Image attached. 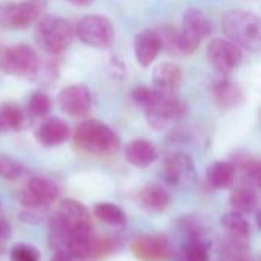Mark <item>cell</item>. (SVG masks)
Listing matches in <instances>:
<instances>
[{
  "label": "cell",
  "mask_w": 261,
  "mask_h": 261,
  "mask_svg": "<svg viewBox=\"0 0 261 261\" xmlns=\"http://www.w3.org/2000/svg\"><path fill=\"white\" fill-rule=\"evenodd\" d=\"M73 142L80 150L95 156H110L116 153L121 145L118 135L109 125L96 119L81 122L75 130Z\"/></svg>",
  "instance_id": "cell-1"
},
{
  "label": "cell",
  "mask_w": 261,
  "mask_h": 261,
  "mask_svg": "<svg viewBox=\"0 0 261 261\" xmlns=\"http://www.w3.org/2000/svg\"><path fill=\"white\" fill-rule=\"evenodd\" d=\"M223 31L232 43L251 52L261 47L260 20L249 11H229L223 17Z\"/></svg>",
  "instance_id": "cell-2"
},
{
  "label": "cell",
  "mask_w": 261,
  "mask_h": 261,
  "mask_svg": "<svg viewBox=\"0 0 261 261\" xmlns=\"http://www.w3.org/2000/svg\"><path fill=\"white\" fill-rule=\"evenodd\" d=\"M35 40L49 54H61L73 40V29L69 21L60 17H41L35 29Z\"/></svg>",
  "instance_id": "cell-3"
},
{
  "label": "cell",
  "mask_w": 261,
  "mask_h": 261,
  "mask_svg": "<svg viewBox=\"0 0 261 261\" xmlns=\"http://www.w3.org/2000/svg\"><path fill=\"white\" fill-rule=\"evenodd\" d=\"M41 69V60L35 49L17 44L0 50V70L12 76H32Z\"/></svg>",
  "instance_id": "cell-4"
},
{
  "label": "cell",
  "mask_w": 261,
  "mask_h": 261,
  "mask_svg": "<svg viewBox=\"0 0 261 261\" xmlns=\"http://www.w3.org/2000/svg\"><path fill=\"white\" fill-rule=\"evenodd\" d=\"M47 9V0H23L0 5V26L23 29L38 21Z\"/></svg>",
  "instance_id": "cell-5"
},
{
  "label": "cell",
  "mask_w": 261,
  "mask_h": 261,
  "mask_svg": "<svg viewBox=\"0 0 261 261\" xmlns=\"http://www.w3.org/2000/svg\"><path fill=\"white\" fill-rule=\"evenodd\" d=\"M54 219L58 222L61 229L66 232L67 240L70 237L89 236L92 234V219L87 208L73 199H66L60 202L57 214Z\"/></svg>",
  "instance_id": "cell-6"
},
{
  "label": "cell",
  "mask_w": 261,
  "mask_h": 261,
  "mask_svg": "<svg viewBox=\"0 0 261 261\" xmlns=\"http://www.w3.org/2000/svg\"><path fill=\"white\" fill-rule=\"evenodd\" d=\"M211 21L210 18L196 8H190L184 14L182 31L180 35V52L191 54L194 52L200 43L211 35Z\"/></svg>",
  "instance_id": "cell-7"
},
{
  "label": "cell",
  "mask_w": 261,
  "mask_h": 261,
  "mask_svg": "<svg viewBox=\"0 0 261 261\" xmlns=\"http://www.w3.org/2000/svg\"><path fill=\"white\" fill-rule=\"evenodd\" d=\"M76 37L87 46L109 49L115 41V31L109 18L102 15H86L76 26Z\"/></svg>",
  "instance_id": "cell-8"
},
{
  "label": "cell",
  "mask_w": 261,
  "mask_h": 261,
  "mask_svg": "<svg viewBox=\"0 0 261 261\" xmlns=\"http://www.w3.org/2000/svg\"><path fill=\"white\" fill-rule=\"evenodd\" d=\"M162 179L177 188H190L197 179L193 159L184 153H173L167 156L161 167Z\"/></svg>",
  "instance_id": "cell-9"
},
{
  "label": "cell",
  "mask_w": 261,
  "mask_h": 261,
  "mask_svg": "<svg viewBox=\"0 0 261 261\" xmlns=\"http://www.w3.org/2000/svg\"><path fill=\"white\" fill-rule=\"evenodd\" d=\"M60 188L49 179L34 177L20 191L18 200L24 210H47V206L58 197Z\"/></svg>",
  "instance_id": "cell-10"
},
{
  "label": "cell",
  "mask_w": 261,
  "mask_h": 261,
  "mask_svg": "<svg viewBox=\"0 0 261 261\" xmlns=\"http://www.w3.org/2000/svg\"><path fill=\"white\" fill-rule=\"evenodd\" d=\"M242 58L240 47L231 40L216 38L208 44V60L211 66L223 75L236 70L240 66Z\"/></svg>",
  "instance_id": "cell-11"
},
{
  "label": "cell",
  "mask_w": 261,
  "mask_h": 261,
  "mask_svg": "<svg viewBox=\"0 0 261 261\" xmlns=\"http://www.w3.org/2000/svg\"><path fill=\"white\" fill-rule=\"evenodd\" d=\"M184 113V104L173 96L162 95L159 99L145 109V118L151 128L154 130H164L168 125H171L174 121H177Z\"/></svg>",
  "instance_id": "cell-12"
},
{
  "label": "cell",
  "mask_w": 261,
  "mask_h": 261,
  "mask_svg": "<svg viewBox=\"0 0 261 261\" xmlns=\"http://www.w3.org/2000/svg\"><path fill=\"white\" fill-rule=\"evenodd\" d=\"M130 249L139 261L173 260V248L165 237L139 236L132 242Z\"/></svg>",
  "instance_id": "cell-13"
},
{
  "label": "cell",
  "mask_w": 261,
  "mask_h": 261,
  "mask_svg": "<svg viewBox=\"0 0 261 261\" xmlns=\"http://www.w3.org/2000/svg\"><path fill=\"white\" fill-rule=\"evenodd\" d=\"M58 106L69 116H84L92 107V93L86 86H69L58 93Z\"/></svg>",
  "instance_id": "cell-14"
},
{
  "label": "cell",
  "mask_w": 261,
  "mask_h": 261,
  "mask_svg": "<svg viewBox=\"0 0 261 261\" xmlns=\"http://www.w3.org/2000/svg\"><path fill=\"white\" fill-rule=\"evenodd\" d=\"M133 49H135L136 61L142 67H148L156 60L158 54L162 49L161 40H159V35H158L156 29H145V31L139 32L135 37Z\"/></svg>",
  "instance_id": "cell-15"
},
{
  "label": "cell",
  "mask_w": 261,
  "mask_h": 261,
  "mask_svg": "<svg viewBox=\"0 0 261 261\" xmlns=\"http://www.w3.org/2000/svg\"><path fill=\"white\" fill-rule=\"evenodd\" d=\"M153 83L159 93L173 96L182 84V70L177 64L161 63L153 70Z\"/></svg>",
  "instance_id": "cell-16"
},
{
  "label": "cell",
  "mask_w": 261,
  "mask_h": 261,
  "mask_svg": "<svg viewBox=\"0 0 261 261\" xmlns=\"http://www.w3.org/2000/svg\"><path fill=\"white\" fill-rule=\"evenodd\" d=\"M69 135H70V130L63 119L50 118L40 124V127L35 132V139L43 147L52 148V147H57V145L66 142Z\"/></svg>",
  "instance_id": "cell-17"
},
{
  "label": "cell",
  "mask_w": 261,
  "mask_h": 261,
  "mask_svg": "<svg viewBox=\"0 0 261 261\" xmlns=\"http://www.w3.org/2000/svg\"><path fill=\"white\" fill-rule=\"evenodd\" d=\"M211 96L220 109H232L242 104L243 101L242 89L229 78L217 80L211 87Z\"/></svg>",
  "instance_id": "cell-18"
},
{
  "label": "cell",
  "mask_w": 261,
  "mask_h": 261,
  "mask_svg": "<svg viewBox=\"0 0 261 261\" xmlns=\"http://www.w3.org/2000/svg\"><path fill=\"white\" fill-rule=\"evenodd\" d=\"M125 159L136 168H147L158 159V148L147 139H135L125 145Z\"/></svg>",
  "instance_id": "cell-19"
},
{
  "label": "cell",
  "mask_w": 261,
  "mask_h": 261,
  "mask_svg": "<svg viewBox=\"0 0 261 261\" xmlns=\"http://www.w3.org/2000/svg\"><path fill=\"white\" fill-rule=\"evenodd\" d=\"M139 205L150 214H159L162 211H165L171 202V196L168 194V191L158 185V184H150L145 185L138 196Z\"/></svg>",
  "instance_id": "cell-20"
},
{
  "label": "cell",
  "mask_w": 261,
  "mask_h": 261,
  "mask_svg": "<svg viewBox=\"0 0 261 261\" xmlns=\"http://www.w3.org/2000/svg\"><path fill=\"white\" fill-rule=\"evenodd\" d=\"M28 125L29 118L20 106L14 102H5L0 106V132H17Z\"/></svg>",
  "instance_id": "cell-21"
},
{
  "label": "cell",
  "mask_w": 261,
  "mask_h": 261,
  "mask_svg": "<svg viewBox=\"0 0 261 261\" xmlns=\"http://www.w3.org/2000/svg\"><path fill=\"white\" fill-rule=\"evenodd\" d=\"M237 176V168L232 162H226V161H217L214 164H211L208 167L206 171V179L208 184L213 188H228L232 185V182L236 180Z\"/></svg>",
  "instance_id": "cell-22"
},
{
  "label": "cell",
  "mask_w": 261,
  "mask_h": 261,
  "mask_svg": "<svg viewBox=\"0 0 261 261\" xmlns=\"http://www.w3.org/2000/svg\"><path fill=\"white\" fill-rule=\"evenodd\" d=\"M229 203L232 206V211H236L242 216H246V214H252L257 210L258 197L252 187L242 185L231 193Z\"/></svg>",
  "instance_id": "cell-23"
},
{
  "label": "cell",
  "mask_w": 261,
  "mask_h": 261,
  "mask_svg": "<svg viewBox=\"0 0 261 261\" xmlns=\"http://www.w3.org/2000/svg\"><path fill=\"white\" fill-rule=\"evenodd\" d=\"M222 226L237 242V245L246 242L251 236V229H249V223H248L246 217L236 211H231L222 217Z\"/></svg>",
  "instance_id": "cell-24"
},
{
  "label": "cell",
  "mask_w": 261,
  "mask_h": 261,
  "mask_svg": "<svg viewBox=\"0 0 261 261\" xmlns=\"http://www.w3.org/2000/svg\"><path fill=\"white\" fill-rule=\"evenodd\" d=\"M93 214L101 222H104V223H107L110 226H115V228H122L127 223L125 213L119 206H116L113 203H98V205H95Z\"/></svg>",
  "instance_id": "cell-25"
},
{
  "label": "cell",
  "mask_w": 261,
  "mask_h": 261,
  "mask_svg": "<svg viewBox=\"0 0 261 261\" xmlns=\"http://www.w3.org/2000/svg\"><path fill=\"white\" fill-rule=\"evenodd\" d=\"M113 252V243L106 237H95L92 236L89 243V254L87 261H101Z\"/></svg>",
  "instance_id": "cell-26"
},
{
  "label": "cell",
  "mask_w": 261,
  "mask_h": 261,
  "mask_svg": "<svg viewBox=\"0 0 261 261\" xmlns=\"http://www.w3.org/2000/svg\"><path fill=\"white\" fill-rule=\"evenodd\" d=\"M50 107H52V101L46 93L34 92L28 101V115H32L35 118H41L50 112Z\"/></svg>",
  "instance_id": "cell-27"
},
{
  "label": "cell",
  "mask_w": 261,
  "mask_h": 261,
  "mask_svg": "<svg viewBox=\"0 0 261 261\" xmlns=\"http://www.w3.org/2000/svg\"><path fill=\"white\" fill-rule=\"evenodd\" d=\"M159 96H161V93H159L154 87H148V86H144V84L136 86V87L132 90V98H133V101H135L138 106L144 107V109L153 106V104L159 99Z\"/></svg>",
  "instance_id": "cell-28"
},
{
  "label": "cell",
  "mask_w": 261,
  "mask_h": 261,
  "mask_svg": "<svg viewBox=\"0 0 261 261\" xmlns=\"http://www.w3.org/2000/svg\"><path fill=\"white\" fill-rule=\"evenodd\" d=\"M239 167L242 170V174L243 177L246 179L248 185L252 187V185H258L261 176V167L258 159L255 158H245L239 162Z\"/></svg>",
  "instance_id": "cell-29"
},
{
  "label": "cell",
  "mask_w": 261,
  "mask_h": 261,
  "mask_svg": "<svg viewBox=\"0 0 261 261\" xmlns=\"http://www.w3.org/2000/svg\"><path fill=\"white\" fill-rule=\"evenodd\" d=\"M23 174V165L9 156L0 154V177L6 180H15Z\"/></svg>",
  "instance_id": "cell-30"
},
{
  "label": "cell",
  "mask_w": 261,
  "mask_h": 261,
  "mask_svg": "<svg viewBox=\"0 0 261 261\" xmlns=\"http://www.w3.org/2000/svg\"><path fill=\"white\" fill-rule=\"evenodd\" d=\"M9 258L11 261H40V252L31 245L17 243L12 246Z\"/></svg>",
  "instance_id": "cell-31"
},
{
  "label": "cell",
  "mask_w": 261,
  "mask_h": 261,
  "mask_svg": "<svg viewBox=\"0 0 261 261\" xmlns=\"http://www.w3.org/2000/svg\"><path fill=\"white\" fill-rule=\"evenodd\" d=\"M156 32L159 35L162 47H167L168 50H173V52H180V35L176 29L167 26V28L156 29Z\"/></svg>",
  "instance_id": "cell-32"
},
{
  "label": "cell",
  "mask_w": 261,
  "mask_h": 261,
  "mask_svg": "<svg viewBox=\"0 0 261 261\" xmlns=\"http://www.w3.org/2000/svg\"><path fill=\"white\" fill-rule=\"evenodd\" d=\"M44 210H23L20 219L26 223H40L44 217Z\"/></svg>",
  "instance_id": "cell-33"
},
{
  "label": "cell",
  "mask_w": 261,
  "mask_h": 261,
  "mask_svg": "<svg viewBox=\"0 0 261 261\" xmlns=\"http://www.w3.org/2000/svg\"><path fill=\"white\" fill-rule=\"evenodd\" d=\"M50 261H75L73 257L66 251V249H57L52 255Z\"/></svg>",
  "instance_id": "cell-34"
},
{
  "label": "cell",
  "mask_w": 261,
  "mask_h": 261,
  "mask_svg": "<svg viewBox=\"0 0 261 261\" xmlns=\"http://www.w3.org/2000/svg\"><path fill=\"white\" fill-rule=\"evenodd\" d=\"M67 2L72 3V5H78V6H87L92 2H95V0H67Z\"/></svg>",
  "instance_id": "cell-35"
}]
</instances>
